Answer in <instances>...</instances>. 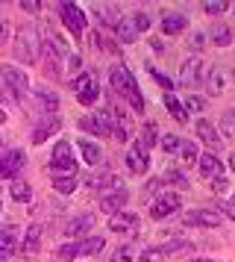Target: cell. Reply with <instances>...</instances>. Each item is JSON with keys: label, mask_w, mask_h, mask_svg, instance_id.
Instances as JSON below:
<instances>
[{"label": "cell", "mask_w": 235, "mask_h": 262, "mask_svg": "<svg viewBox=\"0 0 235 262\" xmlns=\"http://www.w3.org/2000/svg\"><path fill=\"white\" fill-rule=\"evenodd\" d=\"M109 80H112V89H115L118 95L127 97L129 106L135 109V112H141V109H144V97H141L138 83H135V77L129 74V68H124V65H115V68H112V74H109Z\"/></svg>", "instance_id": "1"}, {"label": "cell", "mask_w": 235, "mask_h": 262, "mask_svg": "<svg viewBox=\"0 0 235 262\" xmlns=\"http://www.w3.org/2000/svg\"><path fill=\"white\" fill-rule=\"evenodd\" d=\"M38 50H41V38H38V30L33 24H24L15 36V56L24 62V65H33L38 59Z\"/></svg>", "instance_id": "2"}, {"label": "cell", "mask_w": 235, "mask_h": 262, "mask_svg": "<svg viewBox=\"0 0 235 262\" xmlns=\"http://www.w3.org/2000/svg\"><path fill=\"white\" fill-rule=\"evenodd\" d=\"M100 186H103V194H100V209L109 215H118V212H124V206H127V189L121 186V180L118 177H106V183L100 180Z\"/></svg>", "instance_id": "3"}, {"label": "cell", "mask_w": 235, "mask_h": 262, "mask_svg": "<svg viewBox=\"0 0 235 262\" xmlns=\"http://www.w3.org/2000/svg\"><path fill=\"white\" fill-rule=\"evenodd\" d=\"M50 168H53V177H77V162L70 156V142H56L53 156H50Z\"/></svg>", "instance_id": "4"}, {"label": "cell", "mask_w": 235, "mask_h": 262, "mask_svg": "<svg viewBox=\"0 0 235 262\" xmlns=\"http://www.w3.org/2000/svg\"><path fill=\"white\" fill-rule=\"evenodd\" d=\"M232 80H235V71L232 68H229V65H215V68H212L209 71V77H206V89H209V95H223V92H226V89H229V85H232Z\"/></svg>", "instance_id": "5"}, {"label": "cell", "mask_w": 235, "mask_h": 262, "mask_svg": "<svg viewBox=\"0 0 235 262\" xmlns=\"http://www.w3.org/2000/svg\"><path fill=\"white\" fill-rule=\"evenodd\" d=\"M59 15L74 36H82L85 33V12H82L77 3H59Z\"/></svg>", "instance_id": "6"}, {"label": "cell", "mask_w": 235, "mask_h": 262, "mask_svg": "<svg viewBox=\"0 0 235 262\" xmlns=\"http://www.w3.org/2000/svg\"><path fill=\"white\" fill-rule=\"evenodd\" d=\"M0 74H3V83L12 89V95L15 97H24L27 92H30V77H27L21 68H15V65H3Z\"/></svg>", "instance_id": "7"}, {"label": "cell", "mask_w": 235, "mask_h": 262, "mask_svg": "<svg viewBox=\"0 0 235 262\" xmlns=\"http://www.w3.org/2000/svg\"><path fill=\"white\" fill-rule=\"evenodd\" d=\"M200 80H203V62L194 56V59H185L182 62V68H179V85H185V89H197Z\"/></svg>", "instance_id": "8"}, {"label": "cell", "mask_w": 235, "mask_h": 262, "mask_svg": "<svg viewBox=\"0 0 235 262\" xmlns=\"http://www.w3.org/2000/svg\"><path fill=\"white\" fill-rule=\"evenodd\" d=\"M80 127H82V130H88V133H94V136H106V133H112L109 109H106V112H91V115L80 118Z\"/></svg>", "instance_id": "9"}, {"label": "cell", "mask_w": 235, "mask_h": 262, "mask_svg": "<svg viewBox=\"0 0 235 262\" xmlns=\"http://www.w3.org/2000/svg\"><path fill=\"white\" fill-rule=\"evenodd\" d=\"M176 209H179V194H174V191H165V194H159V198L153 201L150 215H153V218H168V215H174Z\"/></svg>", "instance_id": "10"}, {"label": "cell", "mask_w": 235, "mask_h": 262, "mask_svg": "<svg viewBox=\"0 0 235 262\" xmlns=\"http://www.w3.org/2000/svg\"><path fill=\"white\" fill-rule=\"evenodd\" d=\"M109 121H112V133H115V139L127 142L129 136H132V124H129L127 112H121L118 106H109Z\"/></svg>", "instance_id": "11"}, {"label": "cell", "mask_w": 235, "mask_h": 262, "mask_svg": "<svg viewBox=\"0 0 235 262\" xmlns=\"http://www.w3.org/2000/svg\"><path fill=\"white\" fill-rule=\"evenodd\" d=\"M24 162H27V154H24L21 147L6 150V156L0 159V177H15V174L24 168Z\"/></svg>", "instance_id": "12"}, {"label": "cell", "mask_w": 235, "mask_h": 262, "mask_svg": "<svg viewBox=\"0 0 235 262\" xmlns=\"http://www.w3.org/2000/svg\"><path fill=\"white\" fill-rule=\"evenodd\" d=\"M182 221L191 227H221V212H212V209H191L182 215Z\"/></svg>", "instance_id": "13"}, {"label": "cell", "mask_w": 235, "mask_h": 262, "mask_svg": "<svg viewBox=\"0 0 235 262\" xmlns=\"http://www.w3.org/2000/svg\"><path fill=\"white\" fill-rule=\"evenodd\" d=\"M197 165H200V174L206 180H215V177H223V165H221V159L215 154H206V156H200L197 159Z\"/></svg>", "instance_id": "14"}, {"label": "cell", "mask_w": 235, "mask_h": 262, "mask_svg": "<svg viewBox=\"0 0 235 262\" xmlns=\"http://www.w3.org/2000/svg\"><path fill=\"white\" fill-rule=\"evenodd\" d=\"M135 224H138V215L135 212H118L109 218V230L112 233H127V230H135Z\"/></svg>", "instance_id": "15"}, {"label": "cell", "mask_w": 235, "mask_h": 262, "mask_svg": "<svg viewBox=\"0 0 235 262\" xmlns=\"http://www.w3.org/2000/svg\"><path fill=\"white\" fill-rule=\"evenodd\" d=\"M91 227H94V215L91 212H82V215L70 218L68 224H65V233H68V236H80V233L91 230Z\"/></svg>", "instance_id": "16"}, {"label": "cell", "mask_w": 235, "mask_h": 262, "mask_svg": "<svg viewBox=\"0 0 235 262\" xmlns=\"http://www.w3.org/2000/svg\"><path fill=\"white\" fill-rule=\"evenodd\" d=\"M156 142H159V127H156L153 121H147V124L141 127V136H138V150L141 154H147Z\"/></svg>", "instance_id": "17"}, {"label": "cell", "mask_w": 235, "mask_h": 262, "mask_svg": "<svg viewBox=\"0 0 235 262\" xmlns=\"http://www.w3.org/2000/svg\"><path fill=\"white\" fill-rule=\"evenodd\" d=\"M12 253H15V227H6L0 230V262H12Z\"/></svg>", "instance_id": "18"}, {"label": "cell", "mask_w": 235, "mask_h": 262, "mask_svg": "<svg viewBox=\"0 0 235 262\" xmlns=\"http://www.w3.org/2000/svg\"><path fill=\"white\" fill-rule=\"evenodd\" d=\"M41 248V227L33 224L27 230V236H24V256H35Z\"/></svg>", "instance_id": "19"}, {"label": "cell", "mask_w": 235, "mask_h": 262, "mask_svg": "<svg viewBox=\"0 0 235 262\" xmlns=\"http://www.w3.org/2000/svg\"><path fill=\"white\" fill-rule=\"evenodd\" d=\"M197 136H200V142L203 144H209V147H221V136H218V130L212 127L209 121H197Z\"/></svg>", "instance_id": "20"}, {"label": "cell", "mask_w": 235, "mask_h": 262, "mask_svg": "<svg viewBox=\"0 0 235 262\" xmlns=\"http://www.w3.org/2000/svg\"><path fill=\"white\" fill-rule=\"evenodd\" d=\"M80 154H82V159L88 162V165H97L100 159H103V150H100V144H94V142H88V139H80Z\"/></svg>", "instance_id": "21"}, {"label": "cell", "mask_w": 235, "mask_h": 262, "mask_svg": "<svg viewBox=\"0 0 235 262\" xmlns=\"http://www.w3.org/2000/svg\"><path fill=\"white\" fill-rule=\"evenodd\" d=\"M185 15H179V12H171V15H165L162 18V30L168 33V36H176V33H182L185 30Z\"/></svg>", "instance_id": "22"}, {"label": "cell", "mask_w": 235, "mask_h": 262, "mask_svg": "<svg viewBox=\"0 0 235 262\" xmlns=\"http://www.w3.org/2000/svg\"><path fill=\"white\" fill-rule=\"evenodd\" d=\"M127 168L132 174H144V171H147V159H144V154L138 150V144L127 150Z\"/></svg>", "instance_id": "23"}, {"label": "cell", "mask_w": 235, "mask_h": 262, "mask_svg": "<svg viewBox=\"0 0 235 262\" xmlns=\"http://www.w3.org/2000/svg\"><path fill=\"white\" fill-rule=\"evenodd\" d=\"M115 36H118V41H124V45H129V41H135V24L129 21V18H121L115 24Z\"/></svg>", "instance_id": "24"}, {"label": "cell", "mask_w": 235, "mask_h": 262, "mask_svg": "<svg viewBox=\"0 0 235 262\" xmlns=\"http://www.w3.org/2000/svg\"><path fill=\"white\" fill-rule=\"evenodd\" d=\"M103 236H91V238H82L80 245H77V253H82V256H91V253H100L103 250Z\"/></svg>", "instance_id": "25"}, {"label": "cell", "mask_w": 235, "mask_h": 262, "mask_svg": "<svg viewBox=\"0 0 235 262\" xmlns=\"http://www.w3.org/2000/svg\"><path fill=\"white\" fill-rule=\"evenodd\" d=\"M59 130V121L56 118H50V121H44V124H38L33 130V142L35 144H41V142H47V136H53V133Z\"/></svg>", "instance_id": "26"}, {"label": "cell", "mask_w": 235, "mask_h": 262, "mask_svg": "<svg viewBox=\"0 0 235 262\" xmlns=\"http://www.w3.org/2000/svg\"><path fill=\"white\" fill-rule=\"evenodd\" d=\"M9 191H12V198L18 203H30L33 201V189H30V183H24V180H15L9 186Z\"/></svg>", "instance_id": "27"}, {"label": "cell", "mask_w": 235, "mask_h": 262, "mask_svg": "<svg viewBox=\"0 0 235 262\" xmlns=\"http://www.w3.org/2000/svg\"><path fill=\"white\" fill-rule=\"evenodd\" d=\"M165 106H168V112H171V115H174V118L179 121V124H185V121H188V112H185V106H182V103H179V100H176V97L171 95V92L165 95Z\"/></svg>", "instance_id": "28"}, {"label": "cell", "mask_w": 235, "mask_h": 262, "mask_svg": "<svg viewBox=\"0 0 235 262\" xmlns=\"http://www.w3.org/2000/svg\"><path fill=\"white\" fill-rule=\"evenodd\" d=\"M35 97L41 100L44 112H56V109H59V97H56V92H50V89H35Z\"/></svg>", "instance_id": "29"}, {"label": "cell", "mask_w": 235, "mask_h": 262, "mask_svg": "<svg viewBox=\"0 0 235 262\" xmlns=\"http://www.w3.org/2000/svg\"><path fill=\"white\" fill-rule=\"evenodd\" d=\"M212 38H215L218 48H226V45H232V30L223 27V24H215L212 27Z\"/></svg>", "instance_id": "30"}, {"label": "cell", "mask_w": 235, "mask_h": 262, "mask_svg": "<svg viewBox=\"0 0 235 262\" xmlns=\"http://www.w3.org/2000/svg\"><path fill=\"white\" fill-rule=\"evenodd\" d=\"M94 12L100 15V21H103L106 27H115L118 21H121V15H118L115 6H100V3H97V6H94Z\"/></svg>", "instance_id": "31"}, {"label": "cell", "mask_w": 235, "mask_h": 262, "mask_svg": "<svg viewBox=\"0 0 235 262\" xmlns=\"http://www.w3.org/2000/svg\"><path fill=\"white\" fill-rule=\"evenodd\" d=\"M53 189L59 194H70V191H77V177H53Z\"/></svg>", "instance_id": "32"}, {"label": "cell", "mask_w": 235, "mask_h": 262, "mask_svg": "<svg viewBox=\"0 0 235 262\" xmlns=\"http://www.w3.org/2000/svg\"><path fill=\"white\" fill-rule=\"evenodd\" d=\"M179 156L185 159L188 165H194V162L200 159V154H197V144H194V142H182V144H179Z\"/></svg>", "instance_id": "33"}, {"label": "cell", "mask_w": 235, "mask_h": 262, "mask_svg": "<svg viewBox=\"0 0 235 262\" xmlns=\"http://www.w3.org/2000/svg\"><path fill=\"white\" fill-rule=\"evenodd\" d=\"M159 250L168 256V253H179V250H194V245H191V242H179V238H174V242H165Z\"/></svg>", "instance_id": "34"}, {"label": "cell", "mask_w": 235, "mask_h": 262, "mask_svg": "<svg viewBox=\"0 0 235 262\" xmlns=\"http://www.w3.org/2000/svg\"><path fill=\"white\" fill-rule=\"evenodd\" d=\"M221 133H223V136H235V109H226V112H223Z\"/></svg>", "instance_id": "35"}, {"label": "cell", "mask_w": 235, "mask_h": 262, "mask_svg": "<svg viewBox=\"0 0 235 262\" xmlns=\"http://www.w3.org/2000/svg\"><path fill=\"white\" fill-rule=\"evenodd\" d=\"M70 85H74V92H77V95H82L85 89H91V85H97V83H94L91 74H80V77H77V80H74Z\"/></svg>", "instance_id": "36"}, {"label": "cell", "mask_w": 235, "mask_h": 262, "mask_svg": "<svg viewBox=\"0 0 235 262\" xmlns=\"http://www.w3.org/2000/svg\"><path fill=\"white\" fill-rule=\"evenodd\" d=\"M74 256H77V245H62L56 250V262H70Z\"/></svg>", "instance_id": "37"}, {"label": "cell", "mask_w": 235, "mask_h": 262, "mask_svg": "<svg viewBox=\"0 0 235 262\" xmlns=\"http://www.w3.org/2000/svg\"><path fill=\"white\" fill-rule=\"evenodd\" d=\"M97 95H100V89H97V85H91V89H85L82 95H77V100H80L82 106H91L94 100H97Z\"/></svg>", "instance_id": "38"}, {"label": "cell", "mask_w": 235, "mask_h": 262, "mask_svg": "<svg viewBox=\"0 0 235 262\" xmlns=\"http://www.w3.org/2000/svg\"><path fill=\"white\" fill-rule=\"evenodd\" d=\"M138 262H165V253H162L159 248H147V250L138 256Z\"/></svg>", "instance_id": "39"}, {"label": "cell", "mask_w": 235, "mask_h": 262, "mask_svg": "<svg viewBox=\"0 0 235 262\" xmlns=\"http://www.w3.org/2000/svg\"><path fill=\"white\" fill-rule=\"evenodd\" d=\"M179 136H162V150L165 154H174V150H179Z\"/></svg>", "instance_id": "40"}, {"label": "cell", "mask_w": 235, "mask_h": 262, "mask_svg": "<svg viewBox=\"0 0 235 262\" xmlns=\"http://www.w3.org/2000/svg\"><path fill=\"white\" fill-rule=\"evenodd\" d=\"M112 262H132V248H129V245H121V248L115 250Z\"/></svg>", "instance_id": "41"}, {"label": "cell", "mask_w": 235, "mask_h": 262, "mask_svg": "<svg viewBox=\"0 0 235 262\" xmlns=\"http://www.w3.org/2000/svg\"><path fill=\"white\" fill-rule=\"evenodd\" d=\"M132 24H135V33H144V30H150V15H147V12H138Z\"/></svg>", "instance_id": "42"}, {"label": "cell", "mask_w": 235, "mask_h": 262, "mask_svg": "<svg viewBox=\"0 0 235 262\" xmlns=\"http://www.w3.org/2000/svg\"><path fill=\"white\" fill-rule=\"evenodd\" d=\"M165 177H168V180H174L176 186H188V183H185V174H182L179 168H168V174H165Z\"/></svg>", "instance_id": "43"}, {"label": "cell", "mask_w": 235, "mask_h": 262, "mask_svg": "<svg viewBox=\"0 0 235 262\" xmlns=\"http://www.w3.org/2000/svg\"><path fill=\"white\" fill-rule=\"evenodd\" d=\"M185 109H188V112H200V109H203V97L191 95V97L185 100Z\"/></svg>", "instance_id": "44"}, {"label": "cell", "mask_w": 235, "mask_h": 262, "mask_svg": "<svg viewBox=\"0 0 235 262\" xmlns=\"http://www.w3.org/2000/svg\"><path fill=\"white\" fill-rule=\"evenodd\" d=\"M203 9H206L209 15H221L223 9H226V3H221V0H218V3H212V0H209V3H203Z\"/></svg>", "instance_id": "45"}, {"label": "cell", "mask_w": 235, "mask_h": 262, "mask_svg": "<svg viewBox=\"0 0 235 262\" xmlns=\"http://www.w3.org/2000/svg\"><path fill=\"white\" fill-rule=\"evenodd\" d=\"M203 45H206V36H203V33H194L191 41H188V48H191V50H200Z\"/></svg>", "instance_id": "46"}, {"label": "cell", "mask_w": 235, "mask_h": 262, "mask_svg": "<svg viewBox=\"0 0 235 262\" xmlns=\"http://www.w3.org/2000/svg\"><path fill=\"white\" fill-rule=\"evenodd\" d=\"M209 186H212V191H226V186H229V180H226V177H215V180L209 183Z\"/></svg>", "instance_id": "47"}, {"label": "cell", "mask_w": 235, "mask_h": 262, "mask_svg": "<svg viewBox=\"0 0 235 262\" xmlns=\"http://www.w3.org/2000/svg\"><path fill=\"white\" fill-rule=\"evenodd\" d=\"M21 9H24V12H30V15H35L38 9H41V3H35V0H24Z\"/></svg>", "instance_id": "48"}, {"label": "cell", "mask_w": 235, "mask_h": 262, "mask_svg": "<svg viewBox=\"0 0 235 262\" xmlns=\"http://www.w3.org/2000/svg\"><path fill=\"white\" fill-rule=\"evenodd\" d=\"M218 206H221V212L226 215V218H235V206H232V203H226V201H221V203H218Z\"/></svg>", "instance_id": "49"}, {"label": "cell", "mask_w": 235, "mask_h": 262, "mask_svg": "<svg viewBox=\"0 0 235 262\" xmlns=\"http://www.w3.org/2000/svg\"><path fill=\"white\" fill-rule=\"evenodd\" d=\"M159 186H162V180H150V183H147V189H144V191H150V194H153V191L159 189Z\"/></svg>", "instance_id": "50"}, {"label": "cell", "mask_w": 235, "mask_h": 262, "mask_svg": "<svg viewBox=\"0 0 235 262\" xmlns=\"http://www.w3.org/2000/svg\"><path fill=\"white\" fill-rule=\"evenodd\" d=\"M153 77H156V80H159V83L165 85V89H171V83H168V77H162V74H159V71H153Z\"/></svg>", "instance_id": "51"}, {"label": "cell", "mask_w": 235, "mask_h": 262, "mask_svg": "<svg viewBox=\"0 0 235 262\" xmlns=\"http://www.w3.org/2000/svg\"><path fill=\"white\" fill-rule=\"evenodd\" d=\"M3 121H6V112H3V109H0V124H3Z\"/></svg>", "instance_id": "52"}, {"label": "cell", "mask_w": 235, "mask_h": 262, "mask_svg": "<svg viewBox=\"0 0 235 262\" xmlns=\"http://www.w3.org/2000/svg\"><path fill=\"white\" fill-rule=\"evenodd\" d=\"M229 165H232V171H235V154H232V159H229Z\"/></svg>", "instance_id": "53"}, {"label": "cell", "mask_w": 235, "mask_h": 262, "mask_svg": "<svg viewBox=\"0 0 235 262\" xmlns=\"http://www.w3.org/2000/svg\"><path fill=\"white\" fill-rule=\"evenodd\" d=\"M194 262H212V259H194Z\"/></svg>", "instance_id": "54"}, {"label": "cell", "mask_w": 235, "mask_h": 262, "mask_svg": "<svg viewBox=\"0 0 235 262\" xmlns=\"http://www.w3.org/2000/svg\"><path fill=\"white\" fill-rule=\"evenodd\" d=\"M0 147H3V136H0Z\"/></svg>", "instance_id": "55"}, {"label": "cell", "mask_w": 235, "mask_h": 262, "mask_svg": "<svg viewBox=\"0 0 235 262\" xmlns=\"http://www.w3.org/2000/svg\"><path fill=\"white\" fill-rule=\"evenodd\" d=\"M0 36H3V24H0Z\"/></svg>", "instance_id": "56"}, {"label": "cell", "mask_w": 235, "mask_h": 262, "mask_svg": "<svg viewBox=\"0 0 235 262\" xmlns=\"http://www.w3.org/2000/svg\"><path fill=\"white\" fill-rule=\"evenodd\" d=\"M232 206H235V198H232Z\"/></svg>", "instance_id": "57"}]
</instances>
